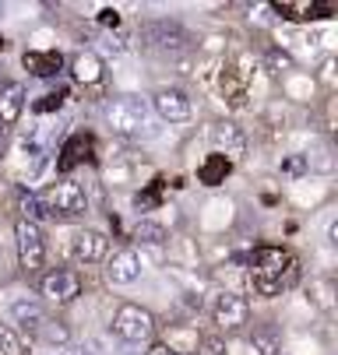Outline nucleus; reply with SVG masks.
I'll list each match as a JSON object with an SVG mask.
<instances>
[{
  "label": "nucleus",
  "instance_id": "2eb2a0df",
  "mask_svg": "<svg viewBox=\"0 0 338 355\" xmlns=\"http://www.w3.org/2000/svg\"><path fill=\"white\" fill-rule=\"evenodd\" d=\"M307 299L314 302L321 313H335V306H338V288H335L331 278H314V282L307 285Z\"/></svg>",
  "mask_w": 338,
  "mask_h": 355
},
{
  "label": "nucleus",
  "instance_id": "c756f323",
  "mask_svg": "<svg viewBox=\"0 0 338 355\" xmlns=\"http://www.w3.org/2000/svg\"><path fill=\"white\" fill-rule=\"evenodd\" d=\"M60 355H95V352H92V345H67V348H60Z\"/></svg>",
  "mask_w": 338,
  "mask_h": 355
},
{
  "label": "nucleus",
  "instance_id": "aec40b11",
  "mask_svg": "<svg viewBox=\"0 0 338 355\" xmlns=\"http://www.w3.org/2000/svg\"><path fill=\"white\" fill-rule=\"evenodd\" d=\"M42 345H50V348H67L71 345V331H67V324H60V320H46L42 327H39V334H35Z\"/></svg>",
  "mask_w": 338,
  "mask_h": 355
},
{
  "label": "nucleus",
  "instance_id": "9d476101",
  "mask_svg": "<svg viewBox=\"0 0 338 355\" xmlns=\"http://www.w3.org/2000/svg\"><path fill=\"white\" fill-rule=\"evenodd\" d=\"M110 250V239L99 229H78L71 236V257L74 264H99Z\"/></svg>",
  "mask_w": 338,
  "mask_h": 355
},
{
  "label": "nucleus",
  "instance_id": "393cba45",
  "mask_svg": "<svg viewBox=\"0 0 338 355\" xmlns=\"http://www.w3.org/2000/svg\"><path fill=\"white\" fill-rule=\"evenodd\" d=\"M194 355H229V352H226V341H222L219 334H205V338L198 341Z\"/></svg>",
  "mask_w": 338,
  "mask_h": 355
},
{
  "label": "nucleus",
  "instance_id": "6e6552de",
  "mask_svg": "<svg viewBox=\"0 0 338 355\" xmlns=\"http://www.w3.org/2000/svg\"><path fill=\"white\" fill-rule=\"evenodd\" d=\"M212 320L219 324V331H239L251 320V302L239 292H219L212 302Z\"/></svg>",
  "mask_w": 338,
  "mask_h": 355
},
{
  "label": "nucleus",
  "instance_id": "b1692460",
  "mask_svg": "<svg viewBox=\"0 0 338 355\" xmlns=\"http://www.w3.org/2000/svg\"><path fill=\"white\" fill-rule=\"evenodd\" d=\"M22 218L35 222V225H39V218H46V208H42L39 193H22Z\"/></svg>",
  "mask_w": 338,
  "mask_h": 355
},
{
  "label": "nucleus",
  "instance_id": "f257e3e1",
  "mask_svg": "<svg viewBox=\"0 0 338 355\" xmlns=\"http://www.w3.org/2000/svg\"><path fill=\"white\" fill-rule=\"evenodd\" d=\"M39 200L46 208V218H81L88 211V205H92L85 183H78L74 176H64V180L50 183L39 193Z\"/></svg>",
  "mask_w": 338,
  "mask_h": 355
},
{
  "label": "nucleus",
  "instance_id": "4be33fe9",
  "mask_svg": "<svg viewBox=\"0 0 338 355\" xmlns=\"http://www.w3.org/2000/svg\"><path fill=\"white\" fill-rule=\"evenodd\" d=\"M264 64H268L271 74H285V71H293V67H296V60L289 57L285 49H278V46H271L268 53H264Z\"/></svg>",
  "mask_w": 338,
  "mask_h": 355
},
{
  "label": "nucleus",
  "instance_id": "1a4fd4ad",
  "mask_svg": "<svg viewBox=\"0 0 338 355\" xmlns=\"http://www.w3.org/2000/svg\"><path fill=\"white\" fill-rule=\"evenodd\" d=\"M149 110H155L159 120H166V123H187L190 116H194V103H190V95L183 88H176V85L159 88L152 95V106Z\"/></svg>",
  "mask_w": 338,
  "mask_h": 355
},
{
  "label": "nucleus",
  "instance_id": "0eeeda50",
  "mask_svg": "<svg viewBox=\"0 0 338 355\" xmlns=\"http://www.w3.org/2000/svg\"><path fill=\"white\" fill-rule=\"evenodd\" d=\"M39 295L50 302V306H67L81 295V275L71 271V268H53L46 271L42 282H39Z\"/></svg>",
  "mask_w": 338,
  "mask_h": 355
},
{
  "label": "nucleus",
  "instance_id": "a211bd4d",
  "mask_svg": "<svg viewBox=\"0 0 338 355\" xmlns=\"http://www.w3.org/2000/svg\"><path fill=\"white\" fill-rule=\"evenodd\" d=\"M251 348H254V355H282V338L275 327H257L251 334Z\"/></svg>",
  "mask_w": 338,
  "mask_h": 355
},
{
  "label": "nucleus",
  "instance_id": "f3484780",
  "mask_svg": "<svg viewBox=\"0 0 338 355\" xmlns=\"http://www.w3.org/2000/svg\"><path fill=\"white\" fill-rule=\"evenodd\" d=\"M229 169H233V162H229L226 155H208L205 166L198 169V180H201L205 187H219V183H226Z\"/></svg>",
  "mask_w": 338,
  "mask_h": 355
},
{
  "label": "nucleus",
  "instance_id": "cd10ccee",
  "mask_svg": "<svg viewBox=\"0 0 338 355\" xmlns=\"http://www.w3.org/2000/svg\"><path fill=\"white\" fill-rule=\"evenodd\" d=\"M317 81H321V85L328 88V92L335 88V60H331V57H328V60L321 64V71H317Z\"/></svg>",
  "mask_w": 338,
  "mask_h": 355
},
{
  "label": "nucleus",
  "instance_id": "2f4dec72",
  "mask_svg": "<svg viewBox=\"0 0 338 355\" xmlns=\"http://www.w3.org/2000/svg\"><path fill=\"white\" fill-rule=\"evenodd\" d=\"M144 355H176V352H173V348H166V345L159 341V345H152V348L144 352Z\"/></svg>",
  "mask_w": 338,
  "mask_h": 355
},
{
  "label": "nucleus",
  "instance_id": "4468645a",
  "mask_svg": "<svg viewBox=\"0 0 338 355\" xmlns=\"http://www.w3.org/2000/svg\"><path fill=\"white\" fill-rule=\"evenodd\" d=\"M25 67H28L35 78H53V74L64 67V57H60V49H46V53L32 49V53H25Z\"/></svg>",
  "mask_w": 338,
  "mask_h": 355
},
{
  "label": "nucleus",
  "instance_id": "72a5a7b5",
  "mask_svg": "<svg viewBox=\"0 0 338 355\" xmlns=\"http://www.w3.org/2000/svg\"><path fill=\"white\" fill-rule=\"evenodd\" d=\"M4 137H8V127H4V123H0V144H4Z\"/></svg>",
  "mask_w": 338,
  "mask_h": 355
},
{
  "label": "nucleus",
  "instance_id": "473e14b6",
  "mask_svg": "<svg viewBox=\"0 0 338 355\" xmlns=\"http://www.w3.org/2000/svg\"><path fill=\"white\" fill-rule=\"evenodd\" d=\"M328 243H331V246L338 243V222H335V218L328 222Z\"/></svg>",
  "mask_w": 338,
  "mask_h": 355
},
{
  "label": "nucleus",
  "instance_id": "f8f14e48",
  "mask_svg": "<svg viewBox=\"0 0 338 355\" xmlns=\"http://www.w3.org/2000/svg\"><path fill=\"white\" fill-rule=\"evenodd\" d=\"M141 268H144L141 253H137L134 246H124V250H117L113 257H110L106 278H110V285H130V282L141 278Z\"/></svg>",
  "mask_w": 338,
  "mask_h": 355
},
{
  "label": "nucleus",
  "instance_id": "7ed1b4c3",
  "mask_svg": "<svg viewBox=\"0 0 338 355\" xmlns=\"http://www.w3.org/2000/svg\"><path fill=\"white\" fill-rule=\"evenodd\" d=\"M141 46L144 49H152V53H166V57H180L183 49L190 46V32L180 25V21H144L141 32H137Z\"/></svg>",
  "mask_w": 338,
  "mask_h": 355
},
{
  "label": "nucleus",
  "instance_id": "5701e85b",
  "mask_svg": "<svg viewBox=\"0 0 338 355\" xmlns=\"http://www.w3.org/2000/svg\"><path fill=\"white\" fill-rule=\"evenodd\" d=\"M278 173H282V176H289V180H300V176H307V173H310V169H307V155H282Z\"/></svg>",
  "mask_w": 338,
  "mask_h": 355
},
{
  "label": "nucleus",
  "instance_id": "39448f33",
  "mask_svg": "<svg viewBox=\"0 0 338 355\" xmlns=\"http://www.w3.org/2000/svg\"><path fill=\"white\" fill-rule=\"evenodd\" d=\"M15 246H18V264H22L28 275H39L42 264H46V239H42V229H39L35 222L18 218V222H15Z\"/></svg>",
  "mask_w": 338,
  "mask_h": 355
},
{
  "label": "nucleus",
  "instance_id": "7c9ffc66",
  "mask_svg": "<svg viewBox=\"0 0 338 355\" xmlns=\"http://www.w3.org/2000/svg\"><path fill=\"white\" fill-rule=\"evenodd\" d=\"M99 21H103V25H120V15H117L113 8H103V11H99Z\"/></svg>",
  "mask_w": 338,
  "mask_h": 355
},
{
  "label": "nucleus",
  "instance_id": "f704fd0d",
  "mask_svg": "<svg viewBox=\"0 0 338 355\" xmlns=\"http://www.w3.org/2000/svg\"><path fill=\"white\" fill-rule=\"evenodd\" d=\"M4 46H8V42H4V35H0V53H4Z\"/></svg>",
  "mask_w": 338,
  "mask_h": 355
},
{
  "label": "nucleus",
  "instance_id": "ddd939ff",
  "mask_svg": "<svg viewBox=\"0 0 338 355\" xmlns=\"http://www.w3.org/2000/svg\"><path fill=\"white\" fill-rule=\"evenodd\" d=\"M25 110V85L22 81H8L0 85V123L11 127Z\"/></svg>",
  "mask_w": 338,
  "mask_h": 355
},
{
  "label": "nucleus",
  "instance_id": "6ab92c4d",
  "mask_svg": "<svg viewBox=\"0 0 338 355\" xmlns=\"http://www.w3.org/2000/svg\"><path fill=\"white\" fill-rule=\"evenodd\" d=\"M74 78L81 81V85H95L103 78V60L95 57V53H81V57H74Z\"/></svg>",
  "mask_w": 338,
  "mask_h": 355
},
{
  "label": "nucleus",
  "instance_id": "a878e982",
  "mask_svg": "<svg viewBox=\"0 0 338 355\" xmlns=\"http://www.w3.org/2000/svg\"><path fill=\"white\" fill-rule=\"evenodd\" d=\"M0 352H4V355H25V352H22L18 334H15L8 324H0Z\"/></svg>",
  "mask_w": 338,
  "mask_h": 355
},
{
  "label": "nucleus",
  "instance_id": "dca6fc26",
  "mask_svg": "<svg viewBox=\"0 0 338 355\" xmlns=\"http://www.w3.org/2000/svg\"><path fill=\"white\" fill-rule=\"evenodd\" d=\"M134 239H137L141 246H166V243H169V229H166L162 222L141 218V222L134 225Z\"/></svg>",
  "mask_w": 338,
  "mask_h": 355
},
{
  "label": "nucleus",
  "instance_id": "20e7f679",
  "mask_svg": "<svg viewBox=\"0 0 338 355\" xmlns=\"http://www.w3.org/2000/svg\"><path fill=\"white\" fill-rule=\"evenodd\" d=\"M113 334L124 345H149L155 338V317L144 310V306L124 302V306L113 313Z\"/></svg>",
  "mask_w": 338,
  "mask_h": 355
},
{
  "label": "nucleus",
  "instance_id": "423d86ee",
  "mask_svg": "<svg viewBox=\"0 0 338 355\" xmlns=\"http://www.w3.org/2000/svg\"><path fill=\"white\" fill-rule=\"evenodd\" d=\"M4 313H8V320L18 327V331H25V334H39V327L46 324V310H42V302L35 299V295H28V292H11L8 299H4Z\"/></svg>",
  "mask_w": 338,
  "mask_h": 355
},
{
  "label": "nucleus",
  "instance_id": "f03ea898",
  "mask_svg": "<svg viewBox=\"0 0 338 355\" xmlns=\"http://www.w3.org/2000/svg\"><path fill=\"white\" fill-rule=\"evenodd\" d=\"M149 116H152V110L141 95H117L106 106V123L120 137H141L144 127H149Z\"/></svg>",
  "mask_w": 338,
  "mask_h": 355
},
{
  "label": "nucleus",
  "instance_id": "c85d7f7f",
  "mask_svg": "<svg viewBox=\"0 0 338 355\" xmlns=\"http://www.w3.org/2000/svg\"><path fill=\"white\" fill-rule=\"evenodd\" d=\"M64 95H67V92H53V95H42V103H39L35 110H39V113H46V110H60Z\"/></svg>",
  "mask_w": 338,
  "mask_h": 355
},
{
  "label": "nucleus",
  "instance_id": "bb28decb",
  "mask_svg": "<svg viewBox=\"0 0 338 355\" xmlns=\"http://www.w3.org/2000/svg\"><path fill=\"white\" fill-rule=\"evenodd\" d=\"M85 144H88L85 137H71V141L64 144V159H60V169H64V173H67V169H74V162H78V151H81Z\"/></svg>",
  "mask_w": 338,
  "mask_h": 355
},
{
  "label": "nucleus",
  "instance_id": "9b49d317",
  "mask_svg": "<svg viewBox=\"0 0 338 355\" xmlns=\"http://www.w3.org/2000/svg\"><path fill=\"white\" fill-rule=\"evenodd\" d=\"M208 141H212V148H215V155H244L247 151V134H244V127H236L233 120H219V123H212L208 127Z\"/></svg>",
  "mask_w": 338,
  "mask_h": 355
},
{
  "label": "nucleus",
  "instance_id": "412c9836",
  "mask_svg": "<svg viewBox=\"0 0 338 355\" xmlns=\"http://www.w3.org/2000/svg\"><path fill=\"white\" fill-rule=\"evenodd\" d=\"M307 169H314V173H335V151H331V144H321V148H314V155H307Z\"/></svg>",
  "mask_w": 338,
  "mask_h": 355
}]
</instances>
